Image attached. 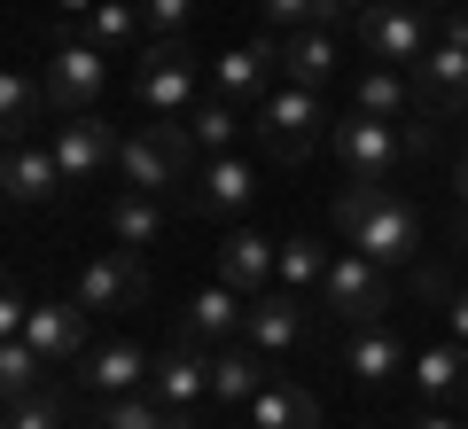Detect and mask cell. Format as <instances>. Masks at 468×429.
Masks as SVG:
<instances>
[{
  "instance_id": "6da1fadb",
  "label": "cell",
  "mask_w": 468,
  "mask_h": 429,
  "mask_svg": "<svg viewBox=\"0 0 468 429\" xmlns=\"http://www.w3.org/2000/svg\"><path fill=\"white\" fill-rule=\"evenodd\" d=\"M335 227L351 250H367L375 265H414L421 258V211L383 180H351L335 196Z\"/></svg>"
},
{
  "instance_id": "7a4b0ae2",
  "label": "cell",
  "mask_w": 468,
  "mask_h": 429,
  "mask_svg": "<svg viewBox=\"0 0 468 429\" xmlns=\"http://www.w3.org/2000/svg\"><path fill=\"white\" fill-rule=\"evenodd\" d=\"M328 149L351 180H390L406 156L430 149V125H390V117H359L351 110L344 125H328Z\"/></svg>"
},
{
  "instance_id": "3957f363",
  "label": "cell",
  "mask_w": 468,
  "mask_h": 429,
  "mask_svg": "<svg viewBox=\"0 0 468 429\" xmlns=\"http://www.w3.org/2000/svg\"><path fill=\"white\" fill-rule=\"evenodd\" d=\"M250 133H258V149H266L273 165H304V156L328 141V110H320V86H289V79H282L266 102H258Z\"/></svg>"
},
{
  "instance_id": "277c9868",
  "label": "cell",
  "mask_w": 468,
  "mask_h": 429,
  "mask_svg": "<svg viewBox=\"0 0 468 429\" xmlns=\"http://www.w3.org/2000/svg\"><path fill=\"white\" fill-rule=\"evenodd\" d=\"M313 297H320V313L344 320V328H375V320L390 313V265H375L367 250H335L328 281H320Z\"/></svg>"
},
{
  "instance_id": "5b68a950",
  "label": "cell",
  "mask_w": 468,
  "mask_h": 429,
  "mask_svg": "<svg viewBox=\"0 0 468 429\" xmlns=\"http://www.w3.org/2000/svg\"><path fill=\"white\" fill-rule=\"evenodd\" d=\"M133 94H141L149 117L196 110V48H187V39H149V48H141V70H133Z\"/></svg>"
},
{
  "instance_id": "8992f818",
  "label": "cell",
  "mask_w": 468,
  "mask_h": 429,
  "mask_svg": "<svg viewBox=\"0 0 468 429\" xmlns=\"http://www.w3.org/2000/svg\"><path fill=\"white\" fill-rule=\"evenodd\" d=\"M39 86H48V110L79 117L101 102V86H110V55L94 48V39H55L48 48V70H39Z\"/></svg>"
},
{
  "instance_id": "52a82bcc",
  "label": "cell",
  "mask_w": 468,
  "mask_h": 429,
  "mask_svg": "<svg viewBox=\"0 0 468 429\" xmlns=\"http://www.w3.org/2000/svg\"><path fill=\"white\" fill-rule=\"evenodd\" d=\"M149 398H156L165 413H196L203 398H211V359H203L196 336H172V344L156 351V367H149Z\"/></svg>"
},
{
  "instance_id": "ba28073f",
  "label": "cell",
  "mask_w": 468,
  "mask_h": 429,
  "mask_svg": "<svg viewBox=\"0 0 468 429\" xmlns=\"http://www.w3.org/2000/svg\"><path fill=\"white\" fill-rule=\"evenodd\" d=\"M359 39H367V63H421V55L437 48L430 39V16L421 8H406V0H383V8H367L359 16Z\"/></svg>"
},
{
  "instance_id": "9c48e42d",
  "label": "cell",
  "mask_w": 468,
  "mask_h": 429,
  "mask_svg": "<svg viewBox=\"0 0 468 429\" xmlns=\"http://www.w3.org/2000/svg\"><path fill=\"white\" fill-rule=\"evenodd\" d=\"M70 297L86 305V313H125V305L149 297V273H141V250H101V258L79 265V289Z\"/></svg>"
},
{
  "instance_id": "30bf717a",
  "label": "cell",
  "mask_w": 468,
  "mask_h": 429,
  "mask_svg": "<svg viewBox=\"0 0 468 429\" xmlns=\"http://www.w3.org/2000/svg\"><path fill=\"white\" fill-rule=\"evenodd\" d=\"M117 141L125 133H110V117H94V110H79L70 125H55V165H63V180L70 188H86V180H101V172L117 165Z\"/></svg>"
},
{
  "instance_id": "8fae6325",
  "label": "cell",
  "mask_w": 468,
  "mask_h": 429,
  "mask_svg": "<svg viewBox=\"0 0 468 429\" xmlns=\"http://www.w3.org/2000/svg\"><path fill=\"white\" fill-rule=\"evenodd\" d=\"M250 196H258V172L242 165V156H203L196 172H187V211H203V219H242L250 211Z\"/></svg>"
},
{
  "instance_id": "7c38bea8",
  "label": "cell",
  "mask_w": 468,
  "mask_h": 429,
  "mask_svg": "<svg viewBox=\"0 0 468 429\" xmlns=\"http://www.w3.org/2000/svg\"><path fill=\"white\" fill-rule=\"evenodd\" d=\"M273 79H282V39H242V48H227L211 63V94H227V102H266Z\"/></svg>"
},
{
  "instance_id": "4fadbf2b",
  "label": "cell",
  "mask_w": 468,
  "mask_h": 429,
  "mask_svg": "<svg viewBox=\"0 0 468 429\" xmlns=\"http://www.w3.org/2000/svg\"><path fill=\"white\" fill-rule=\"evenodd\" d=\"M273 273H282V242H266L258 227H234L227 242H218V281H227V289L258 297V289H273Z\"/></svg>"
},
{
  "instance_id": "5bb4252c",
  "label": "cell",
  "mask_w": 468,
  "mask_h": 429,
  "mask_svg": "<svg viewBox=\"0 0 468 429\" xmlns=\"http://www.w3.org/2000/svg\"><path fill=\"white\" fill-rule=\"evenodd\" d=\"M414 94H421V110H437V117H461V110H468V48L437 39V48L414 63Z\"/></svg>"
},
{
  "instance_id": "9a60e30c",
  "label": "cell",
  "mask_w": 468,
  "mask_h": 429,
  "mask_svg": "<svg viewBox=\"0 0 468 429\" xmlns=\"http://www.w3.org/2000/svg\"><path fill=\"white\" fill-rule=\"evenodd\" d=\"M242 313H250V297L227 289V281H211V289H196V297L180 305V336H196V344H234V336H242Z\"/></svg>"
},
{
  "instance_id": "2e32d148",
  "label": "cell",
  "mask_w": 468,
  "mask_h": 429,
  "mask_svg": "<svg viewBox=\"0 0 468 429\" xmlns=\"http://www.w3.org/2000/svg\"><path fill=\"white\" fill-rule=\"evenodd\" d=\"M242 336H250L258 351H289L304 336V297L297 289H258L250 313H242Z\"/></svg>"
},
{
  "instance_id": "e0dca14e",
  "label": "cell",
  "mask_w": 468,
  "mask_h": 429,
  "mask_svg": "<svg viewBox=\"0 0 468 429\" xmlns=\"http://www.w3.org/2000/svg\"><path fill=\"white\" fill-rule=\"evenodd\" d=\"M266 382H273V375H266V359H258L250 336H242V344H218V351H211V398H218V406H250Z\"/></svg>"
},
{
  "instance_id": "ac0fdd59",
  "label": "cell",
  "mask_w": 468,
  "mask_h": 429,
  "mask_svg": "<svg viewBox=\"0 0 468 429\" xmlns=\"http://www.w3.org/2000/svg\"><path fill=\"white\" fill-rule=\"evenodd\" d=\"M86 320H94V313H86L79 297H70V305H32L24 336H32V344L48 351L55 367H63V359H86Z\"/></svg>"
},
{
  "instance_id": "d6986e66",
  "label": "cell",
  "mask_w": 468,
  "mask_h": 429,
  "mask_svg": "<svg viewBox=\"0 0 468 429\" xmlns=\"http://www.w3.org/2000/svg\"><path fill=\"white\" fill-rule=\"evenodd\" d=\"M63 165H55V149H39V141H16V149H8V203H24V211H32V203H55L63 196Z\"/></svg>"
},
{
  "instance_id": "ffe728a7",
  "label": "cell",
  "mask_w": 468,
  "mask_h": 429,
  "mask_svg": "<svg viewBox=\"0 0 468 429\" xmlns=\"http://www.w3.org/2000/svg\"><path fill=\"white\" fill-rule=\"evenodd\" d=\"M117 188H133V196H172V188H180V165L156 149L149 133H125V141H117Z\"/></svg>"
},
{
  "instance_id": "44dd1931",
  "label": "cell",
  "mask_w": 468,
  "mask_h": 429,
  "mask_svg": "<svg viewBox=\"0 0 468 429\" xmlns=\"http://www.w3.org/2000/svg\"><path fill=\"white\" fill-rule=\"evenodd\" d=\"M335 32L328 24H304V32H282V79L289 86H328L335 79Z\"/></svg>"
},
{
  "instance_id": "7402d4cb",
  "label": "cell",
  "mask_w": 468,
  "mask_h": 429,
  "mask_svg": "<svg viewBox=\"0 0 468 429\" xmlns=\"http://www.w3.org/2000/svg\"><path fill=\"white\" fill-rule=\"evenodd\" d=\"M399 367H414V359H406V344L383 328V320H375V328H351V336H344V375H351V382H390Z\"/></svg>"
},
{
  "instance_id": "603a6c76",
  "label": "cell",
  "mask_w": 468,
  "mask_h": 429,
  "mask_svg": "<svg viewBox=\"0 0 468 429\" xmlns=\"http://www.w3.org/2000/svg\"><path fill=\"white\" fill-rule=\"evenodd\" d=\"M250 429H320V398L304 382H282L273 375L266 391L250 398Z\"/></svg>"
},
{
  "instance_id": "cb8c5ba5",
  "label": "cell",
  "mask_w": 468,
  "mask_h": 429,
  "mask_svg": "<svg viewBox=\"0 0 468 429\" xmlns=\"http://www.w3.org/2000/svg\"><path fill=\"white\" fill-rule=\"evenodd\" d=\"M149 351L141 344H101V351H86V382H94L101 398H125V391H149Z\"/></svg>"
},
{
  "instance_id": "d4e9b609",
  "label": "cell",
  "mask_w": 468,
  "mask_h": 429,
  "mask_svg": "<svg viewBox=\"0 0 468 429\" xmlns=\"http://www.w3.org/2000/svg\"><path fill=\"white\" fill-rule=\"evenodd\" d=\"M110 242H117V250H156V242H165V203H156V196H133V188L110 196Z\"/></svg>"
},
{
  "instance_id": "484cf974",
  "label": "cell",
  "mask_w": 468,
  "mask_h": 429,
  "mask_svg": "<svg viewBox=\"0 0 468 429\" xmlns=\"http://www.w3.org/2000/svg\"><path fill=\"white\" fill-rule=\"evenodd\" d=\"M414 382H421V398H461L468 391V344H421Z\"/></svg>"
},
{
  "instance_id": "4316f807",
  "label": "cell",
  "mask_w": 468,
  "mask_h": 429,
  "mask_svg": "<svg viewBox=\"0 0 468 429\" xmlns=\"http://www.w3.org/2000/svg\"><path fill=\"white\" fill-rule=\"evenodd\" d=\"M351 110H359V117H390V125H399V117L414 110V94H406V79L390 63H375V70L351 79Z\"/></svg>"
},
{
  "instance_id": "83f0119b",
  "label": "cell",
  "mask_w": 468,
  "mask_h": 429,
  "mask_svg": "<svg viewBox=\"0 0 468 429\" xmlns=\"http://www.w3.org/2000/svg\"><path fill=\"white\" fill-rule=\"evenodd\" d=\"M48 351L32 344V336H8V344H0V391L8 398H32V391H48Z\"/></svg>"
},
{
  "instance_id": "f1b7e54d",
  "label": "cell",
  "mask_w": 468,
  "mask_h": 429,
  "mask_svg": "<svg viewBox=\"0 0 468 429\" xmlns=\"http://www.w3.org/2000/svg\"><path fill=\"white\" fill-rule=\"evenodd\" d=\"M328 265H335L328 242H313V234H289V242H282V273H273V281L304 297V289H320V281H328Z\"/></svg>"
},
{
  "instance_id": "f546056e",
  "label": "cell",
  "mask_w": 468,
  "mask_h": 429,
  "mask_svg": "<svg viewBox=\"0 0 468 429\" xmlns=\"http://www.w3.org/2000/svg\"><path fill=\"white\" fill-rule=\"evenodd\" d=\"M141 32H149V24H141V8H133V0H94V8H86V39H94L101 55L133 48Z\"/></svg>"
},
{
  "instance_id": "4dcf8cb0",
  "label": "cell",
  "mask_w": 468,
  "mask_h": 429,
  "mask_svg": "<svg viewBox=\"0 0 468 429\" xmlns=\"http://www.w3.org/2000/svg\"><path fill=\"white\" fill-rule=\"evenodd\" d=\"M39 110H48V86H39L32 70H8V79H0V117H8V141H32Z\"/></svg>"
},
{
  "instance_id": "1f68e13d",
  "label": "cell",
  "mask_w": 468,
  "mask_h": 429,
  "mask_svg": "<svg viewBox=\"0 0 468 429\" xmlns=\"http://www.w3.org/2000/svg\"><path fill=\"white\" fill-rule=\"evenodd\" d=\"M258 8H266L273 32H304V24H328V32H335V24H351L344 0H258Z\"/></svg>"
},
{
  "instance_id": "d6a6232c",
  "label": "cell",
  "mask_w": 468,
  "mask_h": 429,
  "mask_svg": "<svg viewBox=\"0 0 468 429\" xmlns=\"http://www.w3.org/2000/svg\"><path fill=\"white\" fill-rule=\"evenodd\" d=\"M187 125H196V149H203V156H227V149H234V102H227V94L196 102Z\"/></svg>"
},
{
  "instance_id": "836d02e7",
  "label": "cell",
  "mask_w": 468,
  "mask_h": 429,
  "mask_svg": "<svg viewBox=\"0 0 468 429\" xmlns=\"http://www.w3.org/2000/svg\"><path fill=\"white\" fill-rule=\"evenodd\" d=\"M101 429H172V413L149 391H125V398H101Z\"/></svg>"
},
{
  "instance_id": "e575fe53",
  "label": "cell",
  "mask_w": 468,
  "mask_h": 429,
  "mask_svg": "<svg viewBox=\"0 0 468 429\" xmlns=\"http://www.w3.org/2000/svg\"><path fill=\"white\" fill-rule=\"evenodd\" d=\"M141 133H149V141H156V149H165L172 156V165H180V180H187V172H196V125H187V110L180 117H156V125H141Z\"/></svg>"
},
{
  "instance_id": "d590c367",
  "label": "cell",
  "mask_w": 468,
  "mask_h": 429,
  "mask_svg": "<svg viewBox=\"0 0 468 429\" xmlns=\"http://www.w3.org/2000/svg\"><path fill=\"white\" fill-rule=\"evenodd\" d=\"M8 429H63V398H55V391L8 398Z\"/></svg>"
},
{
  "instance_id": "8d00e7d4",
  "label": "cell",
  "mask_w": 468,
  "mask_h": 429,
  "mask_svg": "<svg viewBox=\"0 0 468 429\" xmlns=\"http://www.w3.org/2000/svg\"><path fill=\"white\" fill-rule=\"evenodd\" d=\"M187 8H196V0H141V24H149L156 39H180V24H187Z\"/></svg>"
},
{
  "instance_id": "74e56055",
  "label": "cell",
  "mask_w": 468,
  "mask_h": 429,
  "mask_svg": "<svg viewBox=\"0 0 468 429\" xmlns=\"http://www.w3.org/2000/svg\"><path fill=\"white\" fill-rule=\"evenodd\" d=\"M445 320H452V344H468V289H452V297H445Z\"/></svg>"
},
{
  "instance_id": "f35d334b",
  "label": "cell",
  "mask_w": 468,
  "mask_h": 429,
  "mask_svg": "<svg viewBox=\"0 0 468 429\" xmlns=\"http://www.w3.org/2000/svg\"><path fill=\"white\" fill-rule=\"evenodd\" d=\"M445 39H452V48H468V8H461V0L445 8Z\"/></svg>"
},
{
  "instance_id": "ab89813d",
  "label": "cell",
  "mask_w": 468,
  "mask_h": 429,
  "mask_svg": "<svg viewBox=\"0 0 468 429\" xmlns=\"http://www.w3.org/2000/svg\"><path fill=\"white\" fill-rule=\"evenodd\" d=\"M414 429H468V422H452V413H421Z\"/></svg>"
},
{
  "instance_id": "60d3db41",
  "label": "cell",
  "mask_w": 468,
  "mask_h": 429,
  "mask_svg": "<svg viewBox=\"0 0 468 429\" xmlns=\"http://www.w3.org/2000/svg\"><path fill=\"white\" fill-rule=\"evenodd\" d=\"M367 8H383V0H344V16H351V24H359V16H367Z\"/></svg>"
},
{
  "instance_id": "b9f144b4",
  "label": "cell",
  "mask_w": 468,
  "mask_h": 429,
  "mask_svg": "<svg viewBox=\"0 0 468 429\" xmlns=\"http://www.w3.org/2000/svg\"><path fill=\"white\" fill-rule=\"evenodd\" d=\"M406 8H421V16H445V8H452V0H406Z\"/></svg>"
},
{
  "instance_id": "7bdbcfd3",
  "label": "cell",
  "mask_w": 468,
  "mask_h": 429,
  "mask_svg": "<svg viewBox=\"0 0 468 429\" xmlns=\"http://www.w3.org/2000/svg\"><path fill=\"white\" fill-rule=\"evenodd\" d=\"M452 188H461V203H468V149H461V172H452Z\"/></svg>"
},
{
  "instance_id": "ee69618b",
  "label": "cell",
  "mask_w": 468,
  "mask_h": 429,
  "mask_svg": "<svg viewBox=\"0 0 468 429\" xmlns=\"http://www.w3.org/2000/svg\"><path fill=\"white\" fill-rule=\"evenodd\" d=\"M63 8H79V16H86V8H94V0H63Z\"/></svg>"
},
{
  "instance_id": "f6af8a7d",
  "label": "cell",
  "mask_w": 468,
  "mask_h": 429,
  "mask_svg": "<svg viewBox=\"0 0 468 429\" xmlns=\"http://www.w3.org/2000/svg\"><path fill=\"white\" fill-rule=\"evenodd\" d=\"M461 422H468V406H461Z\"/></svg>"
}]
</instances>
